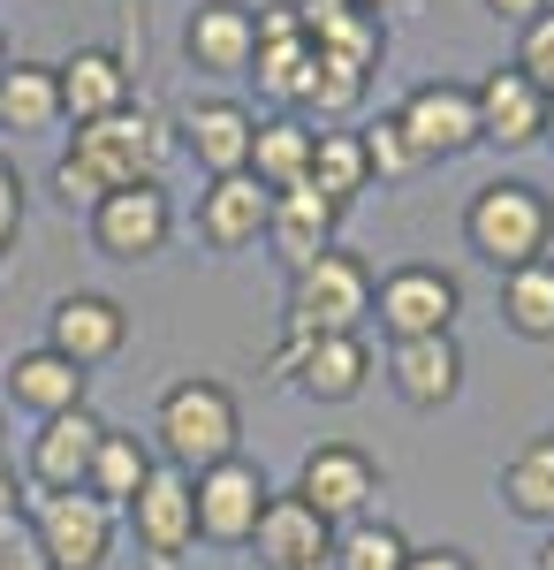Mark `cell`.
I'll use <instances>...</instances> for the list:
<instances>
[{"instance_id":"obj_1","label":"cell","mask_w":554,"mask_h":570,"mask_svg":"<svg viewBox=\"0 0 554 570\" xmlns=\"http://www.w3.org/2000/svg\"><path fill=\"white\" fill-rule=\"evenodd\" d=\"M464 244L494 274H516V266L547 259L554 252V198L532 190V183H516V176L478 183L471 206H464Z\"/></svg>"},{"instance_id":"obj_2","label":"cell","mask_w":554,"mask_h":570,"mask_svg":"<svg viewBox=\"0 0 554 570\" xmlns=\"http://www.w3.org/2000/svg\"><path fill=\"white\" fill-rule=\"evenodd\" d=\"M152 441H160V464L175 472H214L236 456V441H244V411H236V395L206 381V373H190V381H175L160 395V411H152Z\"/></svg>"},{"instance_id":"obj_3","label":"cell","mask_w":554,"mask_h":570,"mask_svg":"<svg viewBox=\"0 0 554 570\" xmlns=\"http://www.w3.org/2000/svg\"><path fill=\"white\" fill-rule=\"evenodd\" d=\"M373 320V266L357 252H319L289 282V343H319V335H357Z\"/></svg>"},{"instance_id":"obj_4","label":"cell","mask_w":554,"mask_h":570,"mask_svg":"<svg viewBox=\"0 0 554 570\" xmlns=\"http://www.w3.org/2000/svg\"><path fill=\"white\" fill-rule=\"evenodd\" d=\"M175 137L168 122H152L145 107H122V115H107V122H85L77 145H69V160L99 176V190H129V183H160L168 168Z\"/></svg>"},{"instance_id":"obj_5","label":"cell","mask_w":554,"mask_h":570,"mask_svg":"<svg viewBox=\"0 0 554 570\" xmlns=\"http://www.w3.org/2000/svg\"><path fill=\"white\" fill-rule=\"evenodd\" d=\"M31 540H39V556L53 570H99L115 556V510L85 494V487H69V494H39L31 510Z\"/></svg>"},{"instance_id":"obj_6","label":"cell","mask_w":554,"mask_h":570,"mask_svg":"<svg viewBox=\"0 0 554 570\" xmlns=\"http://www.w3.org/2000/svg\"><path fill=\"white\" fill-rule=\"evenodd\" d=\"M464 289L448 266H395L373 282V320L387 327V343H418V335H456Z\"/></svg>"},{"instance_id":"obj_7","label":"cell","mask_w":554,"mask_h":570,"mask_svg":"<svg viewBox=\"0 0 554 570\" xmlns=\"http://www.w3.org/2000/svg\"><path fill=\"white\" fill-rule=\"evenodd\" d=\"M395 130L410 137L418 160H464L471 145H478V99H471V85H456V77H426V85L403 91Z\"/></svg>"},{"instance_id":"obj_8","label":"cell","mask_w":554,"mask_h":570,"mask_svg":"<svg viewBox=\"0 0 554 570\" xmlns=\"http://www.w3.org/2000/svg\"><path fill=\"white\" fill-rule=\"evenodd\" d=\"M91 244L107 252V259H152V252H168L175 236V198L160 183H129V190H107L99 206H91Z\"/></svg>"},{"instance_id":"obj_9","label":"cell","mask_w":554,"mask_h":570,"mask_svg":"<svg viewBox=\"0 0 554 570\" xmlns=\"http://www.w3.org/2000/svg\"><path fill=\"white\" fill-rule=\"evenodd\" d=\"M266 494H274V487H266V472H258L251 456H228V464H214V472H198V480H190L198 540H214V548H251Z\"/></svg>"},{"instance_id":"obj_10","label":"cell","mask_w":554,"mask_h":570,"mask_svg":"<svg viewBox=\"0 0 554 570\" xmlns=\"http://www.w3.org/2000/svg\"><path fill=\"white\" fill-rule=\"evenodd\" d=\"M129 525H137V548H145V563H152V570H175V563H182V548L198 540L190 472L152 464V472H145V487L129 494Z\"/></svg>"},{"instance_id":"obj_11","label":"cell","mask_w":554,"mask_h":570,"mask_svg":"<svg viewBox=\"0 0 554 570\" xmlns=\"http://www.w3.org/2000/svg\"><path fill=\"white\" fill-rule=\"evenodd\" d=\"M297 494L327 518V525H357L373 518V494H380V464L357 449V441H319L297 472Z\"/></svg>"},{"instance_id":"obj_12","label":"cell","mask_w":554,"mask_h":570,"mask_svg":"<svg viewBox=\"0 0 554 570\" xmlns=\"http://www.w3.org/2000/svg\"><path fill=\"white\" fill-rule=\"evenodd\" d=\"M122 343H129V312L99 289H69L46 312V351L69 357L77 373H99L107 357H122Z\"/></svg>"},{"instance_id":"obj_13","label":"cell","mask_w":554,"mask_h":570,"mask_svg":"<svg viewBox=\"0 0 554 570\" xmlns=\"http://www.w3.org/2000/svg\"><path fill=\"white\" fill-rule=\"evenodd\" d=\"M251 548H258V570H327L335 563V525L289 487V494H266Z\"/></svg>"},{"instance_id":"obj_14","label":"cell","mask_w":554,"mask_h":570,"mask_svg":"<svg viewBox=\"0 0 554 570\" xmlns=\"http://www.w3.org/2000/svg\"><path fill=\"white\" fill-rule=\"evenodd\" d=\"M182 53H190L198 77H251L258 16L244 0H198L190 23H182Z\"/></svg>"},{"instance_id":"obj_15","label":"cell","mask_w":554,"mask_h":570,"mask_svg":"<svg viewBox=\"0 0 554 570\" xmlns=\"http://www.w3.org/2000/svg\"><path fill=\"white\" fill-rule=\"evenodd\" d=\"M478 99V145H502V153H524V145H540L547 137V91L532 85L524 69H494L486 85H471Z\"/></svg>"},{"instance_id":"obj_16","label":"cell","mask_w":554,"mask_h":570,"mask_svg":"<svg viewBox=\"0 0 554 570\" xmlns=\"http://www.w3.org/2000/svg\"><path fill=\"white\" fill-rule=\"evenodd\" d=\"M335 220H342V206L319 190V183H289V190H274L266 244H274V259L289 266V274H304L319 252H335Z\"/></svg>"},{"instance_id":"obj_17","label":"cell","mask_w":554,"mask_h":570,"mask_svg":"<svg viewBox=\"0 0 554 570\" xmlns=\"http://www.w3.org/2000/svg\"><path fill=\"white\" fill-rule=\"evenodd\" d=\"M266 214H274V190L244 168V176H206L198 190V236L214 252H251L266 236Z\"/></svg>"},{"instance_id":"obj_18","label":"cell","mask_w":554,"mask_h":570,"mask_svg":"<svg viewBox=\"0 0 554 570\" xmlns=\"http://www.w3.org/2000/svg\"><path fill=\"white\" fill-rule=\"evenodd\" d=\"M99 441H107V419H99L91 403L85 411H61V419H39V434H31V480H39V494L85 487Z\"/></svg>"},{"instance_id":"obj_19","label":"cell","mask_w":554,"mask_h":570,"mask_svg":"<svg viewBox=\"0 0 554 570\" xmlns=\"http://www.w3.org/2000/svg\"><path fill=\"white\" fill-rule=\"evenodd\" d=\"M387 381L410 411H441L464 389V351L456 335H418V343H387Z\"/></svg>"},{"instance_id":"obj_20","label":"cell","mask_w":554,"mask_h":570,"mask_svg":"<svg viewBox=\"0 0 554 570\" xmlns=\"http://www.w3.org/2000/svg\"><path fill=\"white\" fill-rule=\"evenodd\" d=\"M251 137H258V115L236 107V99H198L182 115V153L206 168V176H244L251 168Z\"/></svg>"},{"instance_id":"obj_21","label":"cell","mask_w":554,"mask_h":570,"mask_svg":"<svg viewBox=\"0 0 554 570\" xmlns=\"http://www.w3.org/2000/svg\"><path fill=\"white\" fill-rule=\"evenodd\" d=\"M53 85H61V122H77V130L129 107V69H122V53H107V46H85V53L53 61Z\"/></svg>"},{"instance_id":"obj_22","label":"cell","mask_w":554,"mask_h":570,"mask_svg":"<svg viewBox=\"0 0 554 570\" xmlns=\"http://www.w3.org/2000/svg\"><path fill=\"white\" fill-rule=\"evenodd\" d=\"M304 69H311V39H304V23H297V0L258 8V53H251L258 91H266V99H281V107H297Z\"/></svg>"},{"instance_id":"obj_23","label":"cell","mask_w":554,"mask_h":570,"mask_svg":"<svg viewBox=\"0 0 554 570\" xmlns=\"http://www.w3.org/2000/svg\"><path fill=\"white\" fill-rule=\"evenodd\" d=\"M289 365H297V381L311 403H349V395L373 381V351H365V335H319V343H289Z\"/></svg>"},{"instance_id":"obj_24","label":"cell","mask_w":554,"mask_h":570,"mask_svg":"<svg viewBox=\"0 0 554 570\" xmlns=\"http://www.w3.org/2000/svg\"><path fill=\"white\" fill-rule=\"evenodd\" d=\"M85 389H91V373H77L69 357H53L46 343H39V351H16V357H8V403H16V411H31V419L85 411Z\"/></svg>"},{"instance_id":"obj_25","label":"cell","mask_w":554,"mask_h":570,"mask_svg":"<svg viewBox=\"0 0 554 570\" xmlns=\"http://www.w3.org/2000/svg\"><path fill=\"white\" fill-rule=\"evenodd\" d=\"M61 122V85H53V61H8L0 69V130L39 137Z\"/></svg>"},{"instance_id":"obj_26","label":"cell","mask_w":554,"mask_h":570,"mask_svg":"<svg viewBox=\"0 0 554 570\" xmlns=\"http://www.w3.org/2000/svg\"><path fill=\"white\" fill-rule=\"evenodd\" d=\"M297 23H304V39H311V53H349V61H380V46L387 31L373 23V16H357L349 0H297Z\"/></svg>"},{"instance_id":"obj_27","label":"cell","mask_w":554,"mask_h":570,"mask_svg":"<svg viewBox=\"0 0 554 570\" xmlns=\"http://www.w3.org/2000/svg\"><path fill=\"white\" fill-rule=\"evenodd\" d=\"M311 137L319 122H297V115H266L251 137V176L266 190H289V183H311Z\"/></svg>"},{"instance_id":"obj_28","label":"cell","mask_w":554,"mask_h":570,"mask_svg":"<svg viewBox=\"0 0 554 570\" xmlns=\"http://www.w3.org/2000/svg\"><path fill=\"white\" fill-rule=\"evenodd\" d=\"M502 502H510V518H524V525H554V434L524 441L510 464H502Z\"/></svg>"},{"instance_id":"obj_29","label":"cell","mask_w":554,"mask_h":570,"mask_svg":"<svg viewBox=\"0 0 554 570\" xmlns=\"http://www.w3.org/2000/svg\"><path fill=\"white\" fill-rule=\"evenodd\" d=\"M365 91H373V69H365V61H349V53H311L297 107H311L319 122H342V115L365 107Z\"/></svg>"},{"instance_id":"obj_30","label":"cell","mask_w":554,"mask_h":570,"mask_svg":"<svg viewBox=\"0 0 554 570\" xmlns=\"http://www.w3.org/2000/svg\"><path fill=\"white\" fill-rule=\"evenodd\" d=\"M152 464H160V456H152L137 434L107 426V441H99V456H91V472H85V494H99L107 510H129V494L145 487V472H152Z\"/></svg>"},{"instance_id":"obj_31","label":"cell","mask_w":554,"mask_h":570,"mask_svg":"<svg viewBox=\"0 0 554 570\" xmlns=\"http://www.w3.org/2000/svg\"><path fill=\"white\" fill-rule=\"evenodd\" d=\"M311 183L335 198V206H349L357 190H373V160H365V130H342V122H327V130L311 137Z\"/></svg>"},{"instance_id":"obj_32","label":"cell","mask_w":554,"mask_h":570,"mask_svg":"<svg viewBox=\"0 0 554 570\" xmlns=\"http://www.w3.org/2000/svg\"><path fill=\"white\" fill-rule=\"evenodd\" d=\"M502 320H510L524 343H554V252L516 266V274H502Z\"/></svg>"},{"instance_id":"obj_33","label":"cell","mask_w":554,"mask_h":570,"mask_svg":"<svg viewBox=\"0 0 554 570\" xmlns=\"http://www.w3.org/2000/svg\"><path fill=\"white\" fill-rule=\"evenodd\" d=\"M403 563H410V540L387 525V518L335 525V563H327V570H403Z\"/></svg>"},{"instance_id":"obj_34","label":"cell","mask_w":554,"mask_h":570,"mask_svg":"<svg viewBox=\"0 0 554 570\" xmlns=\"http://www.w3.org/2000/svg\"><path fill=\"white\" fill-rule=\"evenodd\" d=\"M365 160H373V176H410L418 168V153H410V137L395 130V115H380V122H365Z\"/></svg>"},{"instance_id":"obj_35","label":"cell","mask_w":554,"mask_h":570,"mask_svg":"<svg viewBox=\"0 0 554 570\" xmlns=\"http://www.w3.org/2000/svg\"><path fill=\"white\" fill-rule=\"evenodd\" d=\"M516 69H524V77L554 99V8L524 23V39H516Z\"/></svg>"},{"instance_id":"obj_36","label":"cell","mask_w":554,"mask_h":570,"mask_svg":"<svg viewBox=\"0 0 554 570\" xmlns=\"http://www.w3.org/2000/svg\"><path fill=\"white\" fill-rule=\"evenodd\" d=\"M53 190H61V206H99V198H107V190H99V176H91V168H77V160H69V153H61V160H53Z\"/></svg>"},{"instance_id":"obj_37","label":"cell","mask_w":554,"mask_h":570,"mask_svg":"<svg viewBox=\"0 0 554 570\" xmlns=\"http://www.w3.org/2000/svg\"><path fill=\"white\" fill-rule=\"evenodd\" d=\"M16 228H23V176L16 160H0V252L16 244Z\"/></svg>"},{"instance_id":"obj_38","label":"cell","mask_w":554,"mask_h":570,"mask_svg":"<svg viewBox=\"0 0 554 570\" xmlns=\"http://www.w3.org/2000/svg\"><path fill=\"white\" fill-rule=\"evenodd\" d=\"M403 570H478V563H471L464 548H410V563H403Z\"/></svg>"},{"instance_id":"obj_39","label":"cell","mask_w":554,"mask_h":570,"mask_svg":"<svg viewBox=\"0 0 554 570\" xmlns=\"http://www.w3.org/2000/svg\"><path fill=\"white\" fill-rule=\"evenodd\" d=\"M31 540V518H23V502H0V556L8 548H23Z\"/></svg>"},{"instance_id":"obj_40","label":"cell","mask_w":554,"mask_h":570,"mask_svg":"<svg viewBox=\"0 0 554 570\" xmlns=\"http://www.w3.org/2000/svg\"><path fill=\"white\" fill-rule=\"evenodd\" d=\"M554 0H486V16H502V23H532V16H547Z\"/></svg>"},{"instance_id":"obj_41","label":"cell","mask_w":554,"mask_h":570,"mask_svg":"<svg viewBox=\"0 0 554 570\" xmlns=\"http://www.w3.org/2000/svg\"><path fill=\"white\" fill-rule=\"evenodd\" d=\"M0 570H53L39 556V540H23V548H8V556H0Z\"/></svg>"},{"instance_id":"obj_42","label":"cell","mask_w":554,"mask_h":570,"mask_svg":"<svg viewBox=\"0 0 554 570\" xmlns=\"http://www.w3.org/2000/svg\"><path fill=\"white\" fill-rule=\"evenodd\" d=\"M349 8H357V16H373V23H380L387 8H418V0H349Z\"/></svg>"},{"instance_id":"obj_43","label":"cell","mask_w":554,"mask_h":570,"mask_svg":"<svg viewBox=\"0 0 554 570\" xmlns=\"http://www.w3.org/2000/svg\"><path fill=\"white\" fill-rule=\"evenodd\" d=\"M0 502H16V464L0 456Z\"/></svg>"},{"instance_id":"obj_44","label":"cell","mask_w":554,"mask_h":570,"mask_svg":"<svg viewBox=\"0 0 554 570\" xmlns=\"http://www.w3.org/2000/svg\"><path fill=\"white\" fill-rule=\"evenodd\" d=\"M540 570H554V525H547V548H540Z\"/></svg>"},{"instance_id":"obj_45","label":"cell","mask_w":554,"mask_h":570,"mask_svg":"<svg viewBox=\"0 0 554 570\" xmlns=\"http://www.w3.org/2000/svg\"><path fill=\"white\" fill-rule=\"evenodd\" d=\"M540 145H554V99H547V137H540Z\"/></svg>"},{"instance_id":"obj_46","label":"cell","mask_w":554,"mask_h":570,"mask_svg":"<svg viewBox=\"0 0 554 570\" xmlns=\"http://www.w3.org/2000/svg\"><path fill=\"white\" fill-rule=\"evenodd\" d=\"M0 456H8V419H0Z\"/></svg>"},{"instance_id":"obj_47","label":"cell","mask_w":554,"mask_h":570,"mask_svg":"<svg viewBox=\"0 0 554 570\" xmlns=\"http://www.w3.org/2000/svg\"><path fill=\"white\" fill-rule=\"evenodd\" d=\"M0 69H8V39H0Z\"/></svg>"}]
</instances>
